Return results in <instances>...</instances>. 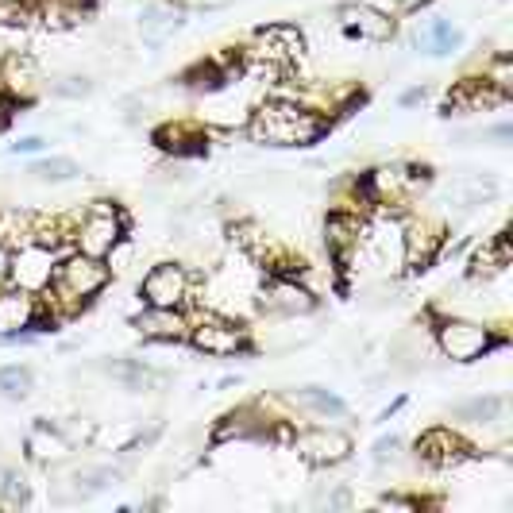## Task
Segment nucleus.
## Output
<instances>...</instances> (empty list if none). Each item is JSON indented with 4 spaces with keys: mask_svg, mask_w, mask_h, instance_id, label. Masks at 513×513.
Listing matches in <instances>:
<instances>
[{
    "mask_svg": "<svg viewBox=\"0 0 513 513\" xmlns=\"http://www.w3.org/2000/svg\"><path fill=\"white\" fill-rule=\"evenodd\" d=\"M247 132L255 143H267V147H305V143L321 139L324 120L290 101H270L251 116Z\"/></svg>",
    "mask_w": 513,
    "mask_h": 513,
    "instance_id": "nucleus-1",
    "label": "nucleus"
},
{
    "mask_svg": "<svg viewBox=\"0 0 513 513\" xmlns=\"http://www.w3.org/2000/svg\"><path fill=\"white\" fill-rule=\"evenodd\" d=\"M105 282H108V263L85 255V251L70 255L62 267H54V278H51L54 294L70 297L74 305H85L93 294H101Z\"/></svg>",
    "mask_w": 513,
    "mask_h": 513,
    "instance_id": "nucleus-2",
    "label": "nucleus"
},
{
    "mask_svg": "<svg viewBox=\"0 0 513 513\" xmlns=\"http://www.w3.org/2000/svg\"><path fill=\"white\" fill-rule=\"evenodd\" d=\"M436 344L452 363H475L479 355L498 348V340L490 336V328L479 321H444L436 328Z\"/></svg>",
    "mask_w": 513,
    "mask_h": 513,
    "instance_id": "nucleus-3",
    "label": "nucleus"
},
{
    "mask_svg": "<svg viewBox=\"0 0 513 513\" xmlns=\"http://www.w3.org/2000/svg\"><path fill=\"white\" fill-rule=\"evenodd\" d=\"M8 278L16 282V290L27 294H39V290H51L54 278V251L47 243H24L12 259H8Z\"/></svg>",
    "mask_w": 513,
    "mask_h": 513,
    "instance_id": "nucleus-4",
    "label": "nucleus"
},
{
    "mask_svg": "<svg viewBox=\"0 0 513 513\" xmlns=\"http://www.w3.org/2000/svg\"><path fill=\"white\" fill-rule=\"evenodd\" d=\"M143 305H155V309H182V301L189 297V274L182 263H159L151 267V274L143 278L139 286Z\"/></svg>",
    "mask_w": 513,
    "mask_h": 513,
    "instance_id": "nucleus-5",
    "label": "nucleus"
},
{
    "mask_svg": "<svg viewBox=\"0 0 513 513\" xmlns=\"http://www.w3.org/2000/svg\"><path fill=\"white\" fill-rule=\"evenodd\" d=\"M305 54V39L294 24H267L255 31V58L267 62L270 70H282Z\"/></svg>",
    "mask_w": 513,
    "mask_h": 513,
    "instance_id": "nucleus-6",
    "label": "nucleus"
},
{
    "mask_svg": "<svg viewBox=\"0 0 513 513\" xmlns=\"http://www.w3.org/2000/svg\"><path fill=\"white\" fill-rule=\"evenodd\" d=\"M120 240H124V220H120L116 213H108V209H93V213L81 220L78 243H81V251H85V255L105 259L108 251H112Z\"/></svg>",
    "mask_w": 513,
    "mask_h": 513,
    "instance_id": "nucleus-7",
    "label": "nucleus"
},
{
    "mask_svg": "<svg viewBox=\"0 0 513 513\" xmlns=\"http://www.w3.org/2000/svg\"><path fill=\"white\" fill-rule=\"evenodd\" d=\"M259 305L270 309V313H282V317H301V313H313L317 301L294 278H270L259 290Z\"/></svg>",
    "mask_w": 513,
    "mask_h": 513,
    "instance_id": "nucleus-8",
    "label": "nucleus"
},
{
    "mask_svg": "<svg viewBox=\"0 0 513 513\" xmlns=\"http://www.w3.org/2000/svg\"><path fill=\"white\" fill-rule=\"evenodd\" d=\"M186 340L205 355H236L243 348V328L236 321H224V317H209L197 328H189Z\"/></svg>",
    "mask_w": 513,
    "mask_h": 513,
    "instance_id": "nucleus-9",
    "label": "nucleus"
},
{
    "mask_svg": "<svg viewBox=\"0 0 513 513\" xmlns=\"http://www.w3.org/2000/svg\"><path fill=\"white\" fill-rule=\"evenodd\" d=\"M297 452L313 463L332 467V463H344L351 456V436L340 429H309L297 436Z\"/></svg>",
    "mask_w": 513,
    "mask_h": 513,
    "instance_id": "nucleus-10",
    "label": "nucleus"
},
{
    "mask_svg": "<svg viewBox=\"0 0 513 513\" xmlns=\"http://www.w3.org/2000/svg\"><path fill=\"white\" fill-rule=\"evenodd\" d=\"M336 16H340V24L348 27L351 35H359V39H371V43L394 39V20H390L386 12L371 8V4H340Z\"/></svg>",
    "mask_w": 513,
    "mask_h": 513,
    "instance_id": "nucleus-11",
    "label": "nucleus"
},
{
    "mask_svg": "<svg viewBox=\"0 0 513 513\" xmlns=\"http://www.w3.org/2000/svg\"><path fill=\"white\" fill-rule=\"evenodd\" d=\"M135 328H139L143 340H159V344H182L189 336V321L182 317V309H155V305H147L135 317Z\"/></svg>",
    "mask_w": 513,
    "mask_h": 513,
    "instance_id": "nucleus-12",
    "label": "nucleus"
},
{
    "mask_svg": "<svg viewBox=\"0 0 513 513\" xmlns=\"http://www.w3.org/2000/svg\"><path fill=\"white\" fill-rule=\"evenodd\" d=\"M436 247H440V236H436V228L425 224V220H413V224L402 228V263H409V270L429 267Z\"/></svg>",
    "mask_w": 513,
    "mask_h": 513,
    "instance_id": "nucleus-13",
    "label": "nucleus"
},
{
    "mask_svg": "<svg viewBox=\"0 0 513 513\" xmlns=\"http://www.w3.org/2000/svg\"><path fill=\"white\" fill-rule=\"evenodd\" d=\"M35 321V301L27 290H8L0 294V336L8 340H24V328Z\"/></svg>",
    "mask_w": 513,
    "mask_h": 513,
    "instance_id": "nucleus-14",
    "label": "nucleus"
},
{
    "mask_svg": "<svg viewBox=\"0 0 513 513\" xmlns=\"http://www.w3.org/2000/svg\"><path fill=\"white\" fill-rule=\"evenodd\" d=\"M178 27H182L178 12L166 8V4H147V8L139 12V35H143V43H147L151 51H162Z\"/></svg>",
    "mask_w": 513,
    "mask_h": 513,
    "instance_id": "nucleus-15",
    "label": "nucleus"
},
{
    "mask_svg": "<svg viewBox=\"0 0 513 513\" xmlns=\"http://www.w3.org/2000/svg\"><path fill=\"white\" fill-rule=\"evenodd\" d=\"M0 81H4V89L16 97V101H31L35 93H39V66H35V58H27V54H12L8 62H4V70H0Z\"/></svg>",
    "mask_w": 513,
    "mask_h": 513,
    "instance_id": "nucleus-16",
    "label": "nucleus"
},
{
    "mask_svg": "<svg viewBox=\"0 0 513 513\" xmlns=\"http://www.w3.org/2000/svg\"><path fill=\"white\" fill-rule=\"evenodd\" d=\"M448 197L456 201L459 209H479V205H490L498 197V178L494 174H463L452 182Z\"/></svg>",
    "mask_w": 513,
    "mask_h": 513,
    "instance_id": "nucleus-17",
    "label": "nucleus"
},
{
    "mask_svg": "<svg viewBox=\"0 0 513 513\" xmlns=\"http://www.w3.org/2000/svg\"><path fill=\"white\" fill-rule=\"evenodd\" d=\"M417 459L429 467H452L463 459V444L448 429H432L417 440Z\"/></svg>",
    "mask_w": 513,
    "mask_h": 513,
    "instance_id": "nucleus-18",
    "label": "nucleus"
},
{
    "mask_svg": "<svg viewBox=\"0 0 513 513\" xmlns=\"http://www.w3.org/2000/svg\"><path fill=\"white\" fill-rule=\"evenodd\" d=\"M27 452L35 459H43V463H66L70 459V440L62 436L58 429H51L47 421H39L35 429H31V436H27Z\"/></svg>",
    "mask_w": 513,
    "mask_h": 513,
    "instance_id": "nucleus-19",
    "label": "nucleus"
},
{
    "mask_svg": "<svg viewBox=\"0 0 513 513\" xmlns=\"http://www.w3.org/2000/svg\"><path fill=\"white\" fill-rule=\"evenodd\" d=\"M506 413V398L502 394H475L467 402L452 405V417L467 421V425H490V421H502Z\"/></svg>",
    "mask_w": 513,
    "mask_h": 513,
    "instance_id": "nucleus-20",
    "label": "nucleus"
},
{
    "mask_svg": "<svg viewBox=\"0 0 513 513\" xmlns=\"http://www.w3.org/2000/svg\"><path fill=\"white\" fill-rule=\"evenodd\" d=\"M294 398L305 405V409L321 413V417H348V402H344V398H336L332 390H321V386H301Z\"/></svg>",
    "mask_w": 513,
    "mask_h": 513,
    "instance_id": "nucleus-21",
    "label": "nucleus"
},
{
    "mask_svg": "<svg viewBox=\"0 0 513 513\" xmlns=\"http://www.w3.org/2000/svg\"><path fill=\"white\" fill-rule=\"evenodd\" d=\"M35 182H47V186H62V182H74L81 174V166L74 159H62V155H54V159H39L31 170H27Z\"/></svg>",
    "mask_w": 513,
    "mask_h": 513,
    "instance_id": "nucleus-22",
    "label": "nucleus"
},
{
    "mask_svg": "<svg viewBox=\"0 0 513 513\" xmlns=\"http://www.w3.org/2000/svg\"><path fill=\"white\" fill-rule=\"evenodd\" d=\"M421 43L429 47V54L444 58V54H452L459 43H463V35H459L456 27L448 24V20H429V27L421 31Z\"/></svg>",
    "mask_w": 513,
    "mask_h": 513,
    "instance_id": "nucleus-23",
    "label": "nucleus"
},
{
    "mask_svg": "<svg viewBox=\"0 0 513 513\" xmlns=\"http://www.w3.org/2000/svg\"><path fill=\"white\" fill-rule=\"evenodd\" d=\"M328 247L336 251V255H344V251H351V247H359V220L355 216H328Z\"/></svg>",
    "mask_w": 513,
    "mask_h": 513,
    "instance_id": "nucleus-24",
    "label": "nucleus"
},
{
    "mask_svg": "<svg viewBox=\"0 0 513 513\" xmlns=\"http://www.w3.org/2000/svg\"><path fill=\"white\" fill-rule=\"evenodd\" d=\"M31 386H35V378H31V371H27V367H20V363L0 367V398L24 402L27 394H31Z\"/></svg>",
    "mask_w": 513,
    "mask_h": 513,
    "instance_id": "nucleus-25",
    "label": "nucleus"
},
{
    "mask_svg": "<svg viewBox=\"0 0 513 513\" xmlns=\"http://www.w3.org/2000/svg\"><path fill=\"white\" fill-rule=\"evenodd\" d=\"M112 375L120 378L128 390H151V386H159L162 375H155L151 367H143L139 359H128V363H116V367H108Z\"/></svg>",
    "mask_w": 513,
    "mask_h": 513,
    "instance_id": "nucleus-26",
    "label": "nucleus"
},
{
    "mask_svg": "<svg viewBox=\"0 0 513 513\" xmlns=\"http://www.w3.org/2000/svg\"><path fill=\"white\" fill-rule=\"evenodd\" d=\"M31 216L20 213V209H8V213H0V243L8 247V240H20V247L24 243H31Z\"/></svg>",
    "mask_w": 513,
    "mask_h": 513,
    "instance_id": "nucleus-27",
    "label": "nucleus"
},
{
    "mask_svg": "<svg viewBox=\"0 0 513 513\" xmlns=\"http://www.w3.org/2000/svg\"><path fill=\"white\" fill-rule=\"evenodd\" d=\"M0 498L12 502V506L27 498V479L16 471V467H0Z\"/></svg>",
    "mask_w": 513,
    "mask_h": 513,
    "instance_id": "nucleus-28",
    "label": "nucleus"
},
{
    "mask_svg": "<svg viewBox=\"0 0 513 513\" xmlns=\"http://www.w3.org/2000/svg\"><path fill=\"white\" fill-rule=\"evenodd\" d=\"M54 97H66V101H81V97H89L93 93V81L81 78V74H66V78H58L51 85Z\"/></svg>",
    "mask_w": 513,
    "mask_h": 513,
    "instance_id": "nucleus-29",
    "label": "nucleus"
},
{
    "mask_svg": "<svg viewBox=\"0 0 513 513\" xmlns=\"http://www.w3.org/2000/svg\"><path fill=\"white\" fill-rule=\"evenodd\" d=\"M402 456V440L398 436H382L375 444V463L382 467V463H390V459H398Z\"/></svg>",
    "mask_w": 513,
    "mask_h": 513,
    "instance_id": "nucleus-30",
    "label": "nucleus"
},
{
    "mask_svg": "<svg viewBox=\"0 0 513 513\" xmlns=\"http://www.w3.org/2000/svg\"><path fill=\"white\" fill-rule=\"evenodd\" d=\"M43 147H47V139H43V135H24V139H16L8 151H12V155H39Z\"/></svg>",
    "mask_w": 513,
    "mask_h": 513,
    "instance_id": "nucleus-31",
    "label": "nucleus"
},
{
    "mask_svg": "<svg viewBox=\"0 0 513 513\" xmlns=\"http://www.w3.org/2000/svg\"><path fill=\"white\" fill-rule=\"evenodd\" d=\"M8 259H12V251H8L4 243H0V282L8 278Z\"/></svg>",
    "mask_w": 513,
    "mask_h": 513,
    "instance_id": "nucleus-32",
    "label": "nucleus"
},
{
    "mask_svg": "<svg viewBox=\"0 0 513 513\" xmlns=\"http://www.w3.org/2000/svg\"><path fill=\"white\" fill-rule=\"evenodd\" d=\"M16 4H24V0H0V12H4V8H16Z\"/></svg>",
    "mask_w": 513,
    "mask_h": 513,
    "instance_id": "nucleus-33",
    "label": "nucleus"
},
{
    "mask_svg": "<svg viewBox=\"0 0 513 513\" xmlns=\"http://www.w3.org/2000/svg\"><path fill=\"white\" fill-rule=\"evenodd\" d=\"M4 108H8V101H4V97H0V128H4Z\"/></svg>",
    "mask_w": 513,
    "mask_h": 513,
    "instance_id": "nucleus-34",
    "label": "nucleus"
}]
</instances>
